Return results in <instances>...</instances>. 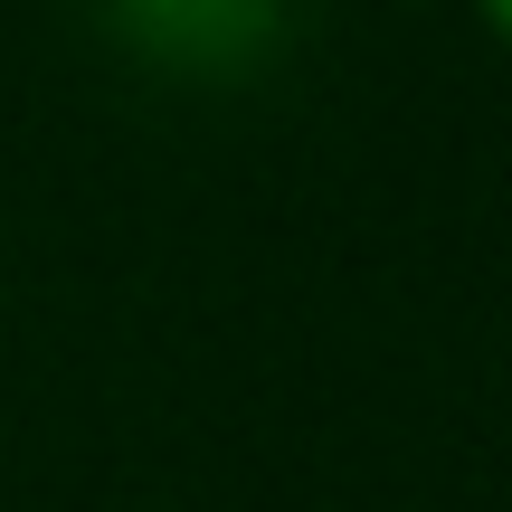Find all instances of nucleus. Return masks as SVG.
<instances>
[{"mask_svg":"<svg viewBox=\"0 0 512 512\" xmlns=\"http://www.w3.org/2000/svg\"><path fill=\"white\" fill-rule=\"evenodd\" d=\"M95 10L143 67L190 76V86L256 76L294 29V0H95Z\"/></svg>","mask_w":512,"mask_h":512,"instance_id":"nucleus-1","label":"nucleus"},{"mask_svg":"<svg viewBox=\"0 0 512 512\" xmlns=\"http://www.w3.org/2000/svg\"><path fill=\"white\" fill-rule=\"evenodd\" d=\"M465 10H475V19H484V38L512 57V0H465Z\"/></svg>","mask_w":512,"mask_h":512,"instance_id":"nucleus-2","label":"nucleus"}]
</instances>
